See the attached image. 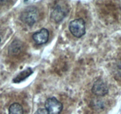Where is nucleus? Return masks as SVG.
Returning a JSON list of instances; mask_svg holds the SVG:
<instances>
[{"mask_svg": "<svg viewBox=\"0 0 121 114\" xmlns=\"http://www.w3.org/2000/svg\"><path fill=\"white\" fill-rule=\"evenodd\" d=\"M38 10L35 7L29 6L24 9L20 15V19L27 25L32 26L38 18Z\"/></svg>", "mask_w": 121, "mask_h": 114, "instance_id": "nucleus-1", "label": "nucleus"}, {"mask_svg": "<svg viewBox=\"0 0 121 114\" xmlns=\"http://www.w3.org/2000/svg\"><path fill=\"white\" fill-rule=\"evenodd\" d=\"M69 12L68 6L64 3L56 4L51 14V19L55 23L61 22Z\"/></svg>", "mask_w": 121, "mask_h": 114, "instance_id": "nucleus-2", "label": "nucleus"}, {"mask_svg": "<svg viewBox=\"0 0 121 114\" xmlns=\"http://www.w3.org/2000/svg\"><path fill=\"white\" fill-rule=\"evenodd\" d=\"M69 29L71 34L76 38H81L86 33L85 22L82 18H77L69 23Z\"/></svg>", "mask_w": 121, "mask_h": 114, "instance_id": "nucleus-3", "label": "nucleus"}, {"mask_svg": "<svg viewBox=\"0 0 121 114\" xmlns=\"http://www.w3.org/2000/svg\"><path fill=\"white\" fill-rule=\"evenodd\" d=\"M45 108L49 114H60L63 105L55 97H51L48 99L45 102Z\"/></svg>", "mask_w": 121, "mask_h": 114, "instance_id": "nucleus-4", "label": "nucleus"}, {"mask_svg": "<svg viewBox=\"0 0 121 114\" xmlns=\"http://www.w3.org/2000/svg\"><path fill=\"white\" fill-rule=\"evenodd\" d=\"M92 92L97 96H104L108 93V88L106 84L102 80H97L93 86Z\"/></svg>", "mask_w": 121, "mask_h": 114, "instance_id": "nucleus-5", "label": "nucleus"}, {"mask_svg": "<svg viewBox=\"0 0 121 114\" xmlns=\"http://www.w3.org/2000/svg\"><path fill=\"white\" fill-rule=\"evenodd\" d=\"M49 36V32L48 30L45 28H43L39 32L35 33L33 35L32 38L36 44L38 45H43L47 42Z\"/></svg>", "mask_w": 121, "mask_h": 114, "instance_id": "nucleus-6", "label": "nucleus"}, {"mask_svg": "<svg viewBox=\"0 0 121 114\" xmlns=\"http://www.w3.org/2000/svg\"><path fill=\"white\" fill-rule=\"evenodd\" d=\"M33 73V71L30 68H27L26 70H23L21 73H20L14 79H13L14 83H20L21 81H23L26 79L28 77L29 75Z\"/></svg>", "mask_w": 121, "mask_h": 114, "instance_id": "nucleus-7", "label": "nucleus"}, {"mask_svg": "<svg viewBox=\"0 0 121 114\" xmlns=\"http://www.w3.org/2000/svg\"><path fill=\"white\" fill-rule=\"evenodd\" d=\"M9 114H24L23 107L18 103H14L9 108Z\"/></svg>", "mask_w": 121, "mask_h": 114, "instance_id": "nucleus-8", "label": "nucleus"}, {"mask_svg": "<svg viewBox=\"0 0 121 114\" xmlns=\"http://www.w3.org/2000/svg\"><path fill=\"white\" fill-rule=\"evenodd\" d=\"M22 45L20 42H19L18 40H16L12 43L11 46L9 48V53L13 55L17 54L20 51Z\"/></svg>", "mask_w": 121, "mask_h": 114, "instance_id": "nucleus-9", "label": "nucleus"}, {"mask_svg": "<svg viewBox=\"0 0 121 114\" xmlns=\"http://www.w3.org/2000/svg\"><path fill=\"white\" fill-rule=\"evenodd\" d=\"M35 114H49V113L48 112V111L46 110V109L40 108V109H38Z\"/></svg>", "mask_w": 121, "mask_h": 114, "instance_id": "nucleus-10", "label": "nucleus"}, {"mask_svg": "<svg viewBox=\"0 0 121 114\" xmlns=\"http://www.w3.org/2000/svg\"><path fill=\"white\" fill-rule=\"evenodd\" d=\"M0 41H1V39H0Z\"/></svg>", "mask_w": 121, "mask_h": 114, "instance_id": "nucleus-11", "label": "nucleus"}]
</instances>
